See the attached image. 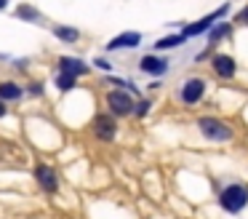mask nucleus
<instances>
[{
  "mask_svg": "<svg viewBox=\"0 0 248 219\" xmlns=\"http://www.w3.org/2000/svg\"><path fill=\"white\" fill-rule=\"evenodd\" d=\"M211 64H214V72L219 75V78H224V80L235 78V72H237V62L230 56V53H216V56L211 59Z\"/></svg>",
  "mask_w": 248,
  "mask_h": 219,
  "instance_id": "nucleus-11",
  "label": "nucleus"
},
{
  "mask_svg": "<svg viewBox=\"0 0 248 219\" xmlns=\"http://www.w3.org/2000/svg\"><path fill=\"white\" fill-rule=\"evenodd\" d=\"M230 32H232V21H221V24L216 21V24L208 30V51H211V46H216V43H219L224 35H230Z\"/></svg>",
  "mask_w": 248,
  "mask_h": 219,
  "instance_id": "nucleus-15",
  "label": "nucleus"
},
{
  "mask_svg": "<svg viewBox=\"0 0 248 219\" xmlns=\"http://www.w3.org/2000/svg\"><path fill=\"white\" fill-rule=\"evenodd\" d=\"M8 5H11V0H0V11H6Z\"/></svg>",
  "mask_w": 248,
  "mask_h": 219,
  "instance_id": "nucleus-23",
  "label": "nucleus"
},
{
  "mask_svg": "<svg viewBox=\"0 0 248 219\" xmlns=\"http://www.w3.org/2000/svg\"><path fill=\"white\" fill-rule=\"evenodd\" d=\"M150 110H152V101H150V99H139V101H134V115H136V118H144Z\"/></svg>",
  "mask_w": 248,
  "mask_h": 219,
  "instance_id": "nucleus-18",
  "label": "nucleus"
},
{
  "mask_svg": "<svg viewBox=\"0 0 248 219\" xmlns=\"http://www.w3.org/2000/svg\"><path fill=\"white\" fill-rule=\"evenodd\" d=\"M104 101H107L109 115H115V118L134 115V94H128V91H123V88H112V91H107Z\"/></svg>",
  "mask_w": 248,
  "mask_h": 219,
  "instance_id": "nucleus-1",
  "label": "nucleus"
},
{
  "mask_svg": "<svg viewBox=\"0 0 248 219\" xmlns=\"http://www.w3.org/2000/svg\"><path fill=\"white\" fill-rule=\"evenodd\" d=\"M14 16L22 19V21H30V24H40V19H43V14H40L32 3H19L16 11H14Z\"/></svg>",
  "mask_w": 248,
  "mask_h": 219,
  "instance_id": "nucleus-14",
  "label": "nucleus"
},
{
  "mask_svg": "<svg viewBox=\"0 0 248 219\" xmlns=\"http://www.w3.org/2000/svg\"><path fill=\"white\" fill-rule=\"evenodd\" d=\"M56 67H59V72H70V75H75V78H83V75L91 72V64L83 62L80 56H59Z\"/></svg>",
  "mask_w": 248,
  "mask_h": 219,
  "instance_id": "nucleus-10",
  "label": "nucleus"
},
{
  "mask_svg": "<svg viewBox=\"0 0 248 219\" xmlns=\"http://www.w3.org/2000/svg\"><path fill=\"white\" fill-rule=\"evenodd\" d=\"M6 112H8V104L3 99H0V118H6Z\"/></svg>",
  "mask_w": 248,
  "mask_h": 219,
  "instance_id": "nucleus-22",
  "label": "nucleus"
},
{
  "mask_svg": "<svg viewBox=\"0 0 248 219\" xmlns=\"http://www.w3.org/2000/svg\"><path fill=\"white\" fill-rule=\"evenodd\" d=\"M141 32L136 30H128V32H120V35H115L112 40H107V46H104V51H123V48H139L141 46Z\"/></svg>",
  "mask_w": 248,
  "mask_h": 219,
  "instance_id": "nucleus-9",
  "label": "nucleus"
},
{
  "mask_svg": "<svg viewBox=\"0 0 248 219\" xmlns=\"http://www.w3.org/2000/svg\"><path fill=\"white\" fill-rule=\"evenodd\" d=\"M198 128L208 142H230L232 139V126L224 123V120H219V118H208V115L200 118Z\"/></svg>",
  "mask_w": 248,
  "mask_h": 219,
  "instance_id": "nucleus-2",
  "label": "nucleus"
},
{
  "mask_svg": "<svg viewBox=\"0 0 248 219\" xmlns=\"http://www.w3.org/2000/svg\"><path fill=\"white\" fill-rule=\"evenodd\" d=\"M203 96H205V80L203 78H187L182 83V88H179V101L187 107L198 104Z\"/></svg>",
  "mask_w": 248,
  "mask_h": 219,
  "instance_id": "nucleus-6",
  "label": "nucleus"
},
{
  "mask_svg": "<svg viewBox=\"0 0 248 219\" xmlns=\"http://www.w3.org/2000/svg\"><path fill=\"white\" fill-rule=\"evenodd\" d=\"M54 85H56L59 91H72V88L78 85V78H75V75H70V72H56Z\"/></svg>",
  "mask_w": 248,
  "mask_h": 219,
  "instance_id": "nucleus-17",
  "label": "nucleus"
},
{
  "mask_svg": "<svg viewBox=\"0 0 248 219\" xmlns=\"http://www.w3.org/2000/svg\"><path fill=\"white\" fill-rule=\"evenodd\" d=\"M27 94L30 96H43V83H40V80H32V83L27 85Z\"/></svg>",
  "mask_w": 248,
  "mask_h": 219,
  "instance_id": "nucleus-20",
  "label": "nucleus"
},
{
  "mask_svg": "<svg viewBox=\"0 0 248 219\" xmlns=\"http://www.w3.org/2000/svg\"><path fill=\"white\" fill-rule=\"evenodd\" d=\"M219 203L227 214H240L248 203V190L243 185H227L219 195Z\"/></svg>",
  "mask_w": 248,
  "mask_h": 219,
  "instance_id": "nucleus-3",
  "label": "nucleus"
},
{
  "mask_svg": "<svg viewBox=\"0 0 248 219\" xmlns=\"http://www.w3.org/2000/svg\"><path fill=\"white\" fill-rule=\"evenodd\" d=\"M24 96V88L16 83V80H0V99L6 104H14Z\"/></svg>",
  "mask_w": 248,
  "mask_h": 219,
  "instance_id": "nucleus-13",
  "label": "nucleus"
},
{
  "mask_svg": "<svg viewBox=\"0 0 248 219\" xmlns=\"http://www.w3.org/2000/svg\"><path fill=\"white\" fill-rule=\"evenodd\" d=\"M227 14H230V5L224 3V5H219L216 11H211V14H205L203 19H198V21H192V24H187V27L182 30V35L187 37V40H189V37H198V35H203V32H208L211 27H214L216 21L221 19V16H227Z\"/></svg>",
  "mask_w": 248,
  "mask_h": 219,
  "instance_id": "nucleus-4",
  "label": "nucleus"
},
{
  "mask_svg": "<svg viewBox=\"0 0 248 219\" xmlns=\"http://www.w3.org/2000/svg\"><path fill=\"white\" fill-rule=\"evenodd\" d=\"M93 136L102 139V142H112V139L118 136V120H115V115L99 112V115L93 118Z\"/></svg>",
  "mask_w": 248,
  "mask_h": 219,
  "instance_id": "nucleus-7",
  "label": "nucleus"
},
{
  "mask_svg": "<svg viewBox=\"0 0 248 219\" xmlns=\"http://www.w3.org/2000/svg\"><path fill=\"white\" fill-rule=\"evenodd\" d=\"M235 21H240V24H246V27H248V5H246V8H243V11H237Z\"/></svg>",
  "mask_w": 248,
  "mask_h": 219,
  "instance_id": "nucleus-21",
  "label": "nucleus"
},
{
  "mask_svg": "<svg viewBox=\"0 0 248 219\" xmlns=\"http://www.w3.org/2000/svg\"><path fill=\"white\" fill-rule=\"evenodd\" d=\"M35 219H38V217H35Z\"/></svg>",
  "mask_w": 248,
  "mask_h": 219,
  "instance_id": "nucleus-24",
  "label": "nucleus"
},
{
  "mask_svg": "<svg viewBox=\"0 0 248 219\" xmlns=\"http://www.w3.org/2000/svg\"><path fill=\"white\" fill-rule=\"evenodd\" d=\"M187 43V37L182 35V32H176V35H166L160 37V40H155V51H171V48H179Z\"/></svg>",
  "mask_w": 248,
  "mask_h": 219,
  "instance_id": "nucleus-16",
  "label": "nucleus"
},
{
  "mask_svg": "<svg viewBox=\"0 0 248 219\" xmlns=\"http://www.w3.org/2000/svg\"><path fill=\"white\" fill-rule=\"evenodd\" d=\"M139 69L144 75H152V78H163V75L171 69V59L168 56H160V53H144L139 59Z\"/></svg>",
  "mask_w": 248,
  "mask_h": 219,
  "instance_id": "nucleus-5",
  "label": "nucleus"
},
{
  "mask_svg": "<svg viewBox=\"0 0 248 219\" xmlns=\"http://www.w3.org/2000/svg\"><path fill=\"white\" fill-rule=\"evenodd\" d=\"M51 32H54V37L59 43H67V46H72V43L80 40V30L72 24H51Z\"/></svg>",
  "mask_w": 248,
  "mask_h": 219,
  "instance_id": "nucleus-12",
  "label": "nucleus"
},
{
  "mask_svg": "<svg viewBox=\"0 0 248 219\" xmlns=\"http://www.w3.org/2000/svg\"><path fill=\"white\" fill-rule=\"evenodd\" d=\"M32 171H35V179H38V185H40V190H43V192H56V190H59V174H56L54 166L38 163Z\"/></svg>",
  "mask_w": 248,
  "mask_h": 219,
  "instance_id": "nucleus-8",
  "label": "nucleus"
},
{
  "mask_svg": "<svg viewBox=\"0 0 248 219\" xmlns=\"http://www.w3.org/2000/svg\"><path fill=\"white\" fill-rule=\"evenodd\" d=\"M93 67L104 69V72H112V62H109V59H104V56H96V59H93Z\"/></svg>",
  "mask_w": 248,
  "mask_h": 219,
  "instance_id": "nucleus-19",
  "label": "nucleus"
}]
</instances>
